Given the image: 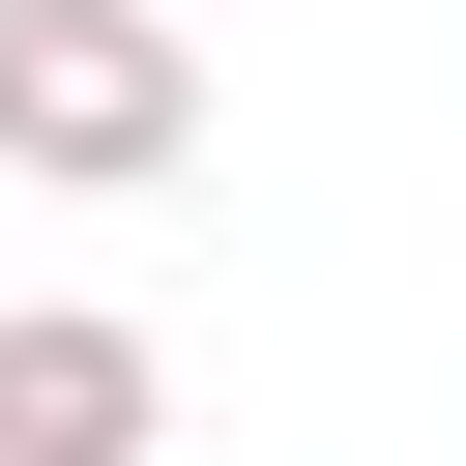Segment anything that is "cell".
I'll use <instances>...</instances> for the list:
<instances>
[{
	"mask_svg": "<svg viewBox=\"0 0 466 466\" xmlns=\"http://www.w3.org/2000/svg\"><path fill=\"white\" fill-rule=\"evenodd\" d=\"M0 175H58V204L204 175V29L175 0H0Z\"/></svg>",
	"mask_w": 466,
	"mask_h": 466,
	"instance_id": "6da1fadb",
	"label": "cell"
},
{
	"mask_svg": "<svg viewBox=\"0 0 466 466\" xmlns=\"http://www.w3.org/2000/svg\"><path fill=\"white\" fill-rule=\"evenodd\" d=\"M175 437V350L116 291H0V466H146Z\"/></svg>",
	"mask_w": 466,
	"mask_h": 466,
	"instance_id": "7a4b0ae2",
	"label": "cell"
}]
</instances>
